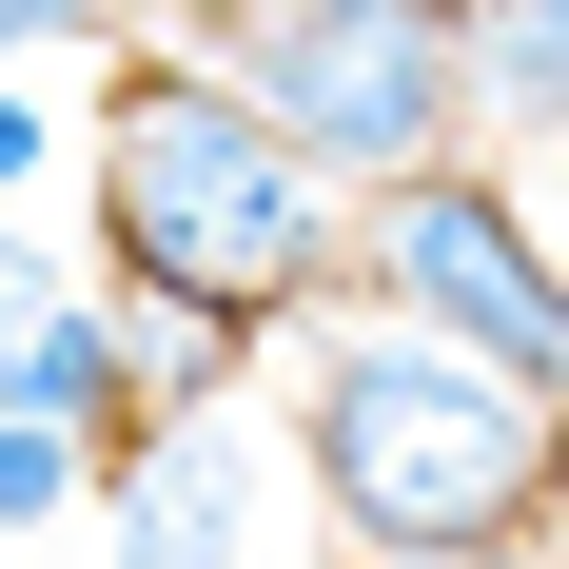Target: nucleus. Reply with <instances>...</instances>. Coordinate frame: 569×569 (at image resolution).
<instances>
[{"label":"nucleus","instance_id":"8","mask_svg":"<svg viewBox=\"0 0 569 569\" xmlns=\"http://www.w3.org/2000/svg\"><path fill=\"white\" fill-rule=\"evenodd\" d=\"M59 295H79V276H59V236H20V217H0V353H20V335H40V315H59Z\"/></svg>","mask_w":569,"mask_h":569},{"label":"nucleus","instance_id":"10","mask_svg":"<svg viewBox=\"0 0 569 569\" xmlns=\"http://www.w3.org/2000/svg\"><path fill=\"white\" fill-rule=\"evenodd\" d=\"M99 20H118V0H0V59H20V40H99Z\"/></svg>","mask_w":569,"mask_h":569},{"label":"nucleus","instance_id":"7","mask_svg":"<svg viewBox=\"0 0 569 569\" xmlns=\"http://www.w3.org/2000/svg\"><path fill=\"white\" fill-rule=\"evenodd\" d=\"M79 491H99V452H79V432H20V412H0V530L79 511Z\"/></svg>","mask_w":569,"mask_h":569},{"label":"nucleus","instance_id":"6","mask_svg":"<svg viewBox=\"0 0 569 569\" xmlns=\"http://www.w3.org/2000/svg\"><path fill=\"white\" fill-rule=\"evenodd\" d=\"M452 99H491L511 158L550 177V138H569V0H491V20H452ZM530 177H511V197H530Z\"/></svg>","mask_w":569,"mask_h":569},{"label":"nucleus","instance_id":"9","mask_svg":"<svg viewBox=\"0 0 569 569\" xmlns=\"http://www.w3.org/2000/svg\"><path fill=\"white\" fill-rule=\"evenodd\" d=\"M40 158H59V118L20 99V79H0V217H20V197H40Z\"/></svg>","mask_w":569,"mask_h":569},{"label":"nucleus","instance_id":"1","mask_svg":"<svg viewBox=\"0 0 569 569\" xmlns=\"http://www.w3.org/2000/svg\"><path fill=\"white\" fill-rule=\"evenodd\" d=\"M295 452H315V491H335L353 569H491V550H530V511H550V393L393 335V315H335V335H315Z\"/></svg>","mask_w":569,"mask_h":569},{"label":"nucleus","instance_id":"4","mask_svg":"<svg viewBox=\"0 0 569 569\" xmlns=\"http://www.w3.org/2000/svg\"><path fill=\"white\" fill-rule=\"evenodd\" d=\"M353 256H373V315H393V335L471 353V373H511V393H569V295H550V217H530V197H491L471 158L393 177Z\"/></svg>","mask_w":569,"mask_h":569},{"label":"nucleus","instance_id":"5","mask_svg":"<svg viewBox=\"0 0 569 569\" xmlns=\"http://www.w3.org/2000/svg\"><path fill=\"white\" fill-rule=\"evenodd\" d=\"M99 530H118V569H236L256 550V432H236V412L138 432V452L99 471Z\"/></svg>","mask_w":569,"mask_h":569},{"label":"nucleus","instance_id":"3","mask_svg":"<svg viewBox=\"0 0 569 569\" xmlns=\"http://www.w3.org/2000/svg\"><path fill=\"white\" fill-rule=\"evenodd\" d=\"M236 99H256V138H276L315 197H393V177L452 158V0H256L217 59Z\"/></svg>","mask_w":569,"mask_h":569},{"label":"nucleus","instance_id":"2","mask_svg":"<svg viewBox=\"0 0 569 569\" xmlns=\"http://www.w3.org/2000/svg\"><path fill=\"white\" fill-rule=\"evenodd\" d=\"M99 236H118V295H177V315H295V295H335V197L256 138L236 79H118L99 118Z\"/></svg>","mask_w":569,"mask_h":569}]
</instances>
